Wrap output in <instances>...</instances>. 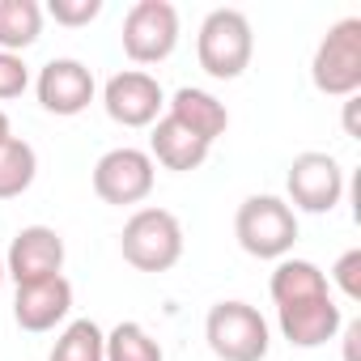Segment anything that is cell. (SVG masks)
I'll use <instances>...</instances> for the list:
<instances>
[{"label":"cell","instance_id":"1","mask_svg":"<svg viewBox=\"0 0 361 361\" xmlns=\"http://www.w3.org/2000/svg\"><path fill=\"white\" fill-rule=\"evenodd\" d=\"M255 56V35L243 9H213L196 35V60L213 81H234Z\"/></svg>","mask_w":361,"mask_h":361},{"label":"cell","instance_id":"2","mask_svg":"<svg viewBox=\"0 0 361 361\" xmlns=\"http://www.w3.org/2000/svg\"><path fill=\"white\" fill-rule=\"evenodd\" d=\"M119 251L136 272H170L183 259V226L170 209H136L123 221Z\"/></svg>","mask_w":361,"mask_h":361},{"label":"cell","instance_id":"3","mask_svg":"<svg viewBox=\"0 0 361 361\" xmlns=\"http://www.w3.org/2000/svg\"><path fill=\"white\" fill-rule=\"evenodd\" d=\"M234 238L251 259H285L298 243V213L281 196H247L234 217Z\"/></svg>","mask_w":361,"mask_h":361},{"label":"cell","instance_id":"4","mask_svg":"<svg viewBox=\"0 0 361 361\" xmlns=\"http://www.w3.org/2000/svg\"><path fill=\"white\" fill-rule=\"evenodd\" d=\"M204 340L217 361H264L272 348L268 319L251 302H217L204 319Z\"/></svg>","mask_w":361,"mask_h":361},{"label":"cell","instance_id":"5","mask_svg":"<svg viewBox=\"0 0 361 361\" xmlns=\"http://www.w3.org/2000/svg\"><path fill=\"white\" fill-rule=\"evenodd\" d=\"M310 81L327 98H353L361 90V18H340L319 39Z\"/></svg>","mask_w":361,"mask_h":361},{"label":"cell","instance_id":"6","mask_svg":"<svg viewBox=\"0 0 361 361\" xmlns=\"http://www.w3.org/2000/svg\"><path fill=\"white\" fill-rule=\"evenodd\" d=\"M285 188H289V209L298 213H331L340 200H344V166L331 157V153H319V149H306L289 161V174H285Z\"/></svg>","mask_w":361,"mask_h":361},{"label":"cell","instance_id":"7","mask_svg":"<svg viewBox=\"0 0 361 361\" xmlns=\"http://www.w3.org/2000/svg\"><path fill=\"white\" fill-rule=\"evenodd\" d=\"M157 183V166L145 149H132V145H119V149H106L94 166V196L102 204H140L149 200Z\"/></svg>","mask_w":361,"mask_h":361},{"label":"cell","instance_id":"8","mask_svg":"<svg viewBox=\"0 0 361 361\" xmlns=\"http://www.w3.org/2000/svg\"><path fill=\"white\" fill-rule=\"evenodd\" d=\"M119 39L132 64H161L178 47V9L170 0H136L123 18Z\"/></svg>","mask_w":361,"mask_h":361},{"label":"cell","instance_id":"9","mask_svg":"<svg viewBox=\"0 0 361 361\" xmlns=\"http://www.w3.org/2000/svg\"><path fill=\"white\" fill-rule=\"evenodd\" d=\"M102 106L119 128H153L166 106V90L157 85L153 73L123 68L102 85Z\"/></svg>","mask_w":361,"mask_h":361},{"label":"cell","instance_id":"10","mask_svg":"<svg viewBox=\"0 0 361 361\" xmlns=\"http://www.w3.org/2000/svg\"><path fill=\"white\" fill-rule=\"evenodd\" d=\"M5 276L13 285H39L64 276V238L51 226H26L5 251Z\"/></svg>","mask_w":361,"mask_h":361},{"label":"cell","instance_id":"11","mask_svg":"<svg viewBox=\"0 0 361 361\" xmlns=\"http://www.w3.org/2000/svg\"><path fill=\"white\" fill-rule=\"evenodd\" d=\"M35 94H39V102H43L47 115L73 119V115H81V111L94 102L98 85H94L90 64H81V60H73V56H60V60H47V64L39 68Z\"/></svg>","mask_w":361,"mask_h":361},{"label":"cell","instance_id":"12","mask_svg":"<svg viewBox=\"0 0 361 361\" xmlns=\"http://www.w3.org/2000/svg\"><path fill=\"white\" fill-rule=\"evenodd\" d=\"M276 319H281V336H285L293 348H323V344L336 340V331L344 327V310H340V302H336L331 293L276 306Z\"/></svg>","mask_w":361,"mask_h":361},{"label":"cell","instance_id":"13","mask_svg":"<svg viewBox=\"0 0 361 361\" xmlns=\"http://www.w3.org/2000/svg\"><path fill=\"white\" fill-rule=\"evenodd\" d=\"M73 310V285L64 276H51V281H39V285H18V298H13V319L22 331H56Z\"/></svg>","mask_w":361,"mask_h":361},{"label":"cell","instance_id":"14","mask_svg":"<svg viewBox=\"0 0 361 361\" xmlns=\"http://www.w3.org/2000/svg\"><path fill=\"white\" fill-rule=\"evenodd\" d=\"M209 149L213 145H204L196 132H188L178 119H170V115H161L157 123H153V136H149V157H153V166H166V170H174V174H188V170H200L204 161H209Z\"/></svg>","mask_w":361,"mask_h":361},{"label":"cell","instance_id":"15","mask_svg":"<svg viewBox=\"0 0 361 361\" xmlns=\"http://www.w3.org/2000/svg\"><path fill=\"white\" fill-rule=\"evenodd\" d=\"M166 106H170V111H166L170 119H178L188 132H196L204 145H213V140L226 136V128H230V111H226V102H221L217 94H209V90H196V85L174 90Z\"/></svg>","mask_w":361,"mask_h":361},{"label":"cell","instance_id":"16","mask_svg":"<svg viewBox=\"0 0 361 361\" xmlns=\"http://www.w3.org/2000/svg\"><path fill=\"white\" fill-rule=\"evenodd\" d=\"M268 293L276 306H289V302H306V298H319V293H331L327 289V272L310 259H276V272L268 281Z\"/></svg>","mask_w":361,"mask_h":361},{"label":"cell","instance_id":"17","mask_svg":"<svg viewBox=\"0 0 361 361\" xmlns=\"http://www.w3.org/2000/svg\"><path fill=\"white\" fill-rule=\"evenodd\" d=\"M43 5L39 0H0V51L22 56L43 35Z\"/></svg>","mask_w":361,"mask_h":361},{"label":"cell","instance_id":"18","mask_svg":"<svg viewBox=\"0 0 361 361\" xmlns=\"http://www.w3.org/2000/svg\"><path fill=\"white\" fill-rule=\"evenodd\" d=\"M35 174H39V153L30 140L22 136L0 140V200H18L22 192H30Z\"/></svg>","mask_w":361,"mask_h":361},{"label":"cell","instance_id":"19","mask_svg":"<svg viewBox=\"0 0 361 361\" xmlns=\"http://www.w3.org/2000/svg\"><path fill=\"white\" fill-rule=\"evenodd\" d=\"M47 361H106V331L94 319H73L56 336Z\"/></svg>","mask_w":361,"mask_h":361},{"label":"cell","instance_id":"20","mask_svg":"<svg viewBox=\"0 0 361 361\" xmlns=\"http://www.w3.org/2000/svg\"><path fill=\"white\" fill-rule=\"evenodd\" d=\"M106 361H166V353L149 336V327L123 319L106 331Z\"/></svg>","mask_w":361,"mask_h":361},{"label":"cell","instance_id":"21","mask_svg":"<svg viewBox=\"0 0 361 361\" xmlns=\"http://www.w3.org/2000/svg\"><path fill=\"white\" fill-rule=\"evenodd\" d=\"M43 13H51V18H56L60 26H68V30H81V26H90V22L102 13V0H51Z\"/></svg>","mask_w":361,"mask_h":361},{"label":"cell","instance_id":"22","mask_svg":"<svg viewBox=\"0 0 361 361\" xmlns=\"http://www.w3.org/2000/svg\"><path fill=\"white\" fill-rule=\"evenodd\" d=\"M30 90V64L13 51H0V102L22 98Z\"/></svg>","mask_w":361,"mask_h":361},{"label":"cell","instance_id":"23","mask_svg":"<svg viewBox=\"0 0 361 361\" xmlns=\"http://www.w3.org/2000/svg\"><path fill=\"white\" fill-rule=\"evenodd\" d=\"M331 281H336V289H340L348 302H361V247H353V251H344V255L336 259Z\"/></svg>","mask_w":361,"mask_h":361},{"label":"cell","instance_id":"24","mask_svg":"<svg viewBox=\"0 0 361 361\" xmlns=\"http://www.w3.org/2000/svg\"><path fill=\"white\" fill-rule=\"evenodd\" d=\"M357 106H361V98L353 94V98H344V132L348 136H357Z\"/></svg>","mask_w":361,"mask_h":361},{"label":"cell","instance_id":"25","mask_svg":"<svg viewBox=\"0 0 361 361\" xmlns=\"http://www.w3.org/2000/svg\"><path fill=\"white\" fill-rule=\"evenodd\" d=\"M357 340H361V323H348V331H344V361H357Z\"/></svg>","mask_w":361,"mask_h":361},{"label":"cell","instance_id":"26","mask_svg":"<svg viewBox=\"0 0 361 361\" xmlns=\"http://www.w3.org/2000/svg\"><path fill=\"white\" fill-rule=\"evenodd\" d=\"M9 136H13V132H9V115L0 111V140H9Z\"/></svg>","mask_w":361,"mask_h":361},{"label":"cell","instance_id":"27","mask_svg":"<svg viewBox=\"0 0 361 361\" xmlns=\"http://www.w3.org/2000/svg\"><path fill=\"white\" fill-rule=\"evenodd\" d=\"M0 281H5V255H0Z\"/></svg>","mask_w":361,"mask_h":361}]
</instances>
